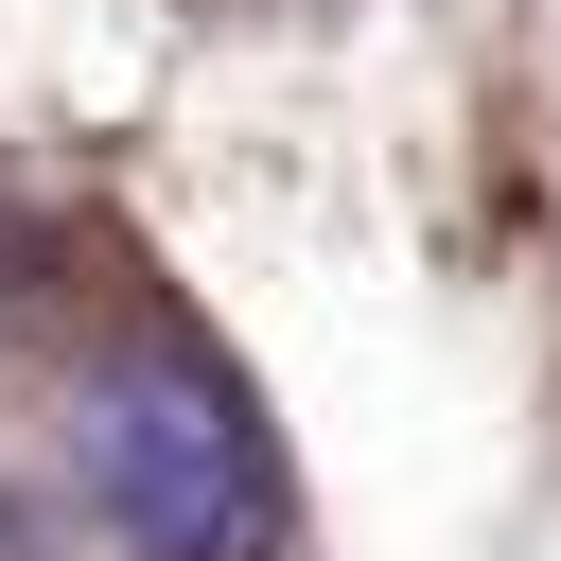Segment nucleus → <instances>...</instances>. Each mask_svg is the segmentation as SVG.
I'll return each instance as SVG.
<instances>
[{
    "instance_id": "1",
    "label": "nucleus",
    "mask_w": 561,
    "mask_h": 561,
    "mask_svg": "<svg viewBox=\"0 0 561 561\" xmlns=\"http://www.w3.org/2000/svg\"><path fill=\"white\" fill-rule=\"evenodd\" d=\"M70 473H88V508L140 561H280L298 543V491H280L263 403L210 351H175V333H140V351H105L70 386Z\"/></svg>"
}]
</instances>
